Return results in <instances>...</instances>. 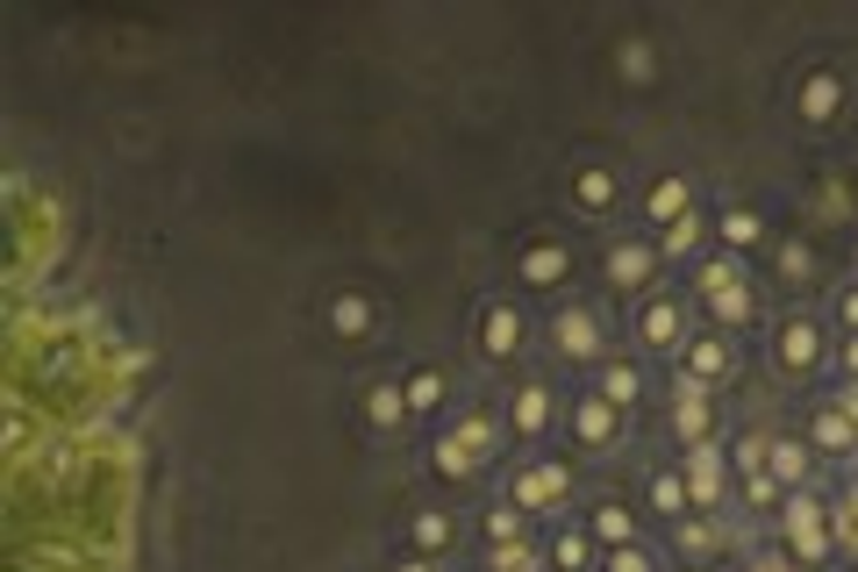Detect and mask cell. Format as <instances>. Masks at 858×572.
Masks as SVG:
<instances>
[{"label":"cell","instance_id":"1","mask_svg":"<svg viewBox=\"0 0 858 572\" xmlns=\"http://www.w3.org/2000/svg\"><path fill=\"white\" fill-rule=\"evenodd\" d=\"M780 530H787V551H794V558H823V551H830V508L816 501V494H787V516H780Z\"/></svg>","mask_w":858,"mask_h":572},{"label":"cell","instance_id":"2","mask_svg":"<svg viewBox=\"0 0 858 572\" xmlns=\"http://www.w3.org/2000/svg\"><path fill=\"white\" fill-rule=\"evenodd\" d=\"M494 444V422L487 416H465L451 436H437V472L444 480H465V472H480V452Z\"/></svg>","mask_w":858,"mask_h":572},{"label":"cell","instance_id":"3","mask_svg":"<svg viewBox=\"0 0 858 572\" xmlns=\"http://www.w3.org/2000/svg\"><path fill=\"white\" fill-rule=\"evenodd\" d=\"M672 430L686 436V452H694V444H708V386L686 380V372H680V401H672Z\"/></svg>","mask_w":858,"mask_h":572},{"label":"cell","instance_id":"4","mask_svg":"<svg viewBox=\"0 0 858 572\" xmlns=\"http://www.w3.org/2000/svg\"><path fill=\"white\" fill-rule=\"evenodd\" d=\"M680 480H686V501H694V508H708V501H716V494H722L716 444H694V452H686V472H680Z\"/></svg>","mask_w":858,"mask_h":572},{"label":"cell","instance_id":"5","mask_svg":"<svg viewBox=\"0 0 858 572\" xmlns=\"http://www.w3.org/2000/svg\"><path fill=\"white\" fill-rule=\"evenodd\" d=\"M772 358L787 365V372H808V365L823 358V336H816V322H780V344H772Z\"/></svg>","mask_w":858,"mask_h":572},{"label":"cell","instance_id":"6","mask_svg":"<svg viewBox=\"0 0 858 572\" xmlns=\"http://www.w3.org/2000/svg\"><path fill=\"white\" fill-rule=\"evenodd\" d=\"M566 494V466H530L515 472V508H551Z\"/></svg>","mask_w":858,"mask_h":572},{"label":"cell","instance_id":"7","mask_svg":"<svg viewBox=\"0 0 858 572\" xmlns=\"http://www.w3.org/2000/svg\"><path fill=\"white\" fill-rule=\"evenodd\" d=\"M722 372H730V344H722V336H686V380L716 386Z\"/></svg>","mask_w":858,"mask_h":572},{"label":"cell","instance_id":"8","mask_svg":"<svg viewBox=\"0 0 858 572\" xmlns=\"http://www.w3.org/2000/svg\"><path fill=\"white\" fill-rule=\"evenodd\" d=\"M551 336H558V351H566V358H594L601 351V330H594V315H558V322H551Z\"/></svg>","mask_w":858,"mask_h":572},{"label":"cell","instance_id":"9","mask_svg":"<svg viewBox=\"0 0 858 572\" xmlns=\"http://www.w3.org/2000/svg\"><path fill=\"white\" fill-rule=\"evenodd\" d=\"M572 430H580V444H608V436H616V401L586 394L580 408H572Z\"/></svg>","mask_w":858,"mask_h":572},{"label":"cell","instance_id":"10","mask_svg":"<svg viewBox=\"0 0 858 572\" xmlns=\"http://www.w3.org/2000/svg\"><path fill=\"white\" fill-rule=\"evenodd\" d=\"M566 272H572L566 243H530V251H522V279H530V287H551V279H566Z\"/></svg>","mask_w":858,"mask_h":572},{"label":"cell","instance_id":"11","mask_svg":"<svg viewBox=\"0 0 858 572\" xmlns=\"http://www.w3.org/2000/svg\"><path fill=\"white\" fill-rule=\"evenodd\" d=\"M837 101H844L837 72H808V79H802V115L808 122H830V115H837Z\"/></svg>","mask_w":858,"mask_h":572},{"label":"cell","instance_id":"12","mask_svg":"<svg viewBox=\"0 0 858 572\" xmlns=\"http://www.w3.org/2000/svg\"><path fill=\"white\" fill-rule=\"evenodd\" d=\"M480 344L494 351V358H508V351L522 344V315H515V308H487L480 315Z\"/></svg>","mask_w":858,"mask_h":572},{"label":"cell","instance_id":"13","mask_svg":"<svg viewBox=\"0 0 858 572\" xmlns=\"http://www.w3.org/2000/svg\"><path fill=\"white\" fill-rule=\"evenodd\" d=\"M608 279H616V287L652 279V251H644V243H616V251H608Z\"/></svg>","mask_w":858,"mask_h":572},{"label":"cell","instance_id":"14","mask_svg":"<svg viewBox=\"0 0 858 572\" xmlns=\"http://www.w3.org/2000/svg\"><path fill=\"white\" fill-rule=\"evenodd\" d=\"M644 344H658V351L680 344V308H672V301H652V308H644Z\"/></svg>","mask_w":858,"mask_h":572},{"label":"cell","instance_id":"15","mask_svg":"<svg viewBox=\"0 0 858 572\" xmlns=\"http://www.w3.org/2000/svg\"><path fill=\"white\" fill-rule=\"evenodd\" d=\"M401 408H408V394H401L394 380H379V386H365V416L387 430V422H401Z\"/></svg>","mask_w":858,"mask_h":572},{"label":"cell","instance_id":"16","mask_svg":"<svg viewBox=\"0 0 858 572\" xmlns=\"http://www.w3.org/2000/svg\"><path fill=\"white\" fill-rule=\"evenodd\" d=\"M766 472H772V480H802V472H808V452H802V444H794V436H772V458H766Z\"/></svg>","mask_w":858,"mask_h":572},{"label":"cell","instance_id":"17","mask_svg":"<svg viewBox=\"0 0 858 572\" xmlns=\"http://www.w3.org/2000/svg\"><path fill=\"white\" fill-rule=\"evenodd\" d=\"M329 322H337V336H365V330H373V301H365V294H343L337 308H329Z\"/></svg>","mask_w":858,"mask_h":572},{"label":"cell","instance_id":"18","mask_svg":"<svg viewBox=\"0 0 858 572\" xmlns=\"http://www.w3.org/2000/svg\"><path fill=\"white\" fill-rule=\"evenodd\" d=\"M652 215H658V223H680V215H694V201H686V179H658V187H652Z\"/></svg>","mask_w":858,"mask_h":572},{"label":"cell","instance_id":"19","mask_svg":"<svg viewBox=\"0 0 858 572\" xmlns=\"http://www.w3.org/2000/svg\"><path fill=\"white\" fill-rule=\"evenodd\" d=\"M636 394H644V380H636V365H608V372H601V401H616V408H630Z\"/></svg>","mask_w":858,"mask_h":572},{"label":"cell","instance_id":"20","mask_svg":"<svg viewBox=\"0 0 858 572\" xmlns=\"http://www.w3.org/2000/svg\"><path fill=\"white\" fill-rule=\"evenodd\" d=\"M594 537L608 544V551H616V544H630V508H622V501H601L594 508Z\"/></svg>","mask_w":858,"mask_h":572},{"label":"cell","instance_id":"21","mask_svg":"<svg viewBox=\"0 0 858 572\" xmlns=\"http://www.w3.org/2000/svg\"><path fill=\"white\" fill-rule=\"evenodd\" d=\"M730 287H744V272H737V265H730V258L702 265V279H694V294H702V301H722V294H730Z\"/></svg>","mask_w":858,"mask_h":572},{"label":"cell","instance_id":"22","mask_svg":"<svg viewBox=\"0 0 858 572\" xmlns=\"http://www.w3.org/2000/svg\"><path fill=\"white\" fill-rule=\"evenodd\" d=\"M816 444H830V452H851V444H858L851 416H844V408H823V416H816Z\"/></svg>","mask_w":858,"mask_h":572},{"label":"cell","instance_id":"23","mask_svg":"<svg viewBox=\"0 0 858 572\" xmlns=\"http://www.w3.org/2000/svg\"><path fill=\"white\" fill-rule=\"evenodd\" d=\"M586 558H594V544H586L580 530H558V537H551V565H558V572H580Z\"/></svg>","mask_w":858,"mask_h":572},{"label":"cell","instance_id":"24","mask_svg":"<svg viewBox=\"0 0 858 572\" xmlns=\"http://www.w3.org/2000/svg\"><path fill=\"white\" fill-rule=\"evenodd\" d=\"M544 416H551V394H544V386H522V394H515V430H522V436L544 430Z\"/></svg>","mask_w":858,"mask_h":572},{"label":"cell","instance_id":"25","mask_svg":"<svg viewBox=\"0 0 858 572\" xmlns=\"http://www.w3.org/2000/svg\"><path fill=\"white\" fill-rule=\"evenodd\" d=\"M722 237L737 243V251H752V243H758V237H766V223H758V215H752V208H730V215H722Z\"/></svg>","mask_w":858,"mask_h":572},{"label":"cell","instance_id":"26","mask_svg":"<svg viewBox=\"0 0 858 572\" xmlns=\"http://www.w3.org/2000/svg\"><path fill=\"white\" fill-rule=\"evenodd\" d=\"M708 308H716V322H722V330H737V322H752V287H730V294H722V301H708Z\"/></svg>","mask_w":858,"mask_h":572},{"label":"cell","instance_id":"27","mask_svg":"<svg viewBox=\"0 0 858 572\" xmlns=\"http://www.w3.org/2000/svg\"><path fill=\"white\" fill-rule=\"evenodd\" d=\"M408 408H422V416H429V408H444V372H415V380H408Z\"/></svg>","mask_w":858,"mask_h":572},{"label":"cell","instance_id":"28","mask_svg":"<svg viewBox=\"0 0 858 572\" xmlns=\"http://www.w3.org/2000/svg\"><path fill=\"white\" fill-rule=\"evenodd\" d=\"M694 243H702V223H694V215H680V223H666V237H658V251H672V258H686Z\"/></svg>","mask_w":858,"mask_h":572},{"label":"cell","instance_id":"29","mask_svg":"<svg viewBox=\"0 0 858 572\" xmlns=\"http://www.w3.org/2000/svg\"><path fill=\"white\" fill-rule=\"evenodd\" d=\"M652 508H666V516H680V508H686V480H680V472H658V480H652Z\"/></svg>","mask_w":858,"mask_h":572},{"label":"cell","instance_id":"30","mask_svg":"<svg viewBox=\"0 0 858 572\" xmlns=\"http://www.w3.org/2000/svg\"><path fill=\"white\" fill-rule=\"evenodd\" d=\"M487 565H494V572H537V551H530V544H494Z\"/></svg>","mask_w":858,"mask_h":572},{"label":"cell","instance_id":"31","mask_svg":"<svg viewBox=\"0 0 858 572\" xmlns=\"http://www.w3.org/2000/svg\"><path fill=\"white\" fill-rule=\"evenodd\" d=\"M830 544H844V551L858 558V494H851V501L837 508V516H830Z\"/></svg>","mask_w":858,"mask_h":572},{"label":"cell","instance_id":"32","mask_svg":"<svg viewBox=\"0 0 858 572\" xmlns=\"http://www.w3.org/2000/svg\"><path fill=\"white\" fill-rule=\"evenodd\" d=\"M415 544H422V551H437V544H451V522L437 516V508H422V516H415Z\"/></svg>","mask_w":858,"mask_h":572},{"label":"cell","instance_id":"33","mask_svg":"<svg viewBox=\"0 0 858 572\" xmlns=\"http://www.w3.org/2000/svg\"><path fill=\"white\" fill-rule=\"evenodd\" d=\"M487 537L494 544H522V508H494V516H487Z\"/></svg>","mask_w":858,"mask_h":572},{"label":"cell","instance_id":"34","mask_svg":"<svg viewBox=\"0 0 858 572\" xmlns=\"http://www.w3.org/2000/svg\"><path fill=\"white\" fill-rule=\"evenodd\" d=\"M680 551L708 558V551H716V522H680Z\"/></svg>","mask_w":858,"mask_h":572},{"label":"cell","instance_id":"35","mask_svg":"<svg viewBox=\"0 0 858 572\" xmlns=\"http://www.w3.org/2000/svg\"><path fill=\"white\" fill-rule=\"evenodd\" d=\"M580 201L586 208H608V201H616V179L608 173H580Z\"/></svg>","mask_w":858,"mask_h":572},{"label":"cell","instance_id":"36","mask_svg":"<svg viewBox=\"0 0 858 572\" xmlns=\"http://www.w3.org/2000/svg\"><path fill=\"white\" fill-rule=\"evenodd\" d=\"M601 572H652V558L636 551V544H616V551L601 558Z\"/></svg>","mask_w":858,"mask_h":572},{"label":"cell","instance_id":"37","mask_svg":"<svg viewBox=\"0 0 858 572\" xmlns=\"http://www.w3.org/2000/svg\"><path fill=\"white\" fill-rule=\"evenodd\" d=\"M737 458H744V472H766V458H772V436H744V444H737Z\"/></svg>","mask_w":858,"mask_h":572},{"label":"cell","instance_id":"38","mask_svg":"<svg viewBox=\"0 0 858 572\" xmlns=\"http://www.w3.org/2000/svg\"><path fill=\"white\" fill-rule=\"evenodd\" d=\"M622 79H652V51L644 43H622Z\"/></svg>","mask_w":858,"mask_h":572},{"label":"cell","instance_id":"39","mask_svg":"<svg viewBox=\"0 0 858 572\" xmlns=\"http://www.w3.org/2000/svg\"><path fill=\"white\" fill-rule=\"evenodd\" d=\"M780 272H794V279H808V251H802V243H787V251H780Z\"/></svg>","mask_w":858,"mask_h":572},{"label":"cell","instance_id":"40","mask_svg":"<svg viewBox=\"0 0 858 572\" xmlns=\"http://www.w3.org/2000/svg\"><path fill=\"white\" fill-rule=\"evenodd\" d=\"M752 501H780V480L772 472H752Z\"/></svg>","mask_w":858,"mask_h":572},{"label":"cell","instance_id":"41","mask_svg":"<svg viewBox=\"0 0 858 572\" xmlns=\"http://www.w3.org/2000/svg\"><path fill=\"white\" fill-rule=\"evenodd\" d=\"M837 408H844V416H851V430H858V380H851V386H844V394H837Z\"/></svg>","mask_w":858,"mask_h":572},{"label":"cell","instance_id":"42","mask_svg":"<svg viewBox=\"0 0 858 572\" xmlns=\"http://www.w3.org/2000/svg\"><path fill=\"white\" fill-rule=\"evenodd\" d=\"M844 330L858 336V287H851V294H844Z\"/></svg>","mask_w":858,"mask_h":572},{"label":"cell","instance_id":"43","mask_svg":"<svg viewBox=\"0 0 858 572\" xmlns=\"http://www.w3.org/2000/svg\"><path fill=\"white\" fill-rule=\"evenodd\" d=\"M752 572H794V565H787V558H758Z\"/></svg>","mask_w":858,"mask_h":572},{"label":"cell","instance_id":"44","mask_svg":"<svg viewBox=\"0 0 858 572\" xmlns=\"http://www.w3.org/2000/svg\"><path fill=\"white\" fill-rule=\"evenodd\" d=\"M844 365H851V380H858V336H851V344H844Z\"/></svg>","mask_w":858,"mask_h":572},{"label":"cell","instance_id":"45","mask_svg":"<svg viewBox=\"0 0 858 572\" xmlns=\"http://www.w3.org/2000/svg\"><path fill=\"white\" fill-rule=\"evenodd\" d=\"M394 572H429V565H422V558H408V565H394Z\"/></svg>","mask_w":858,"mask_h":572}]
</instances>
